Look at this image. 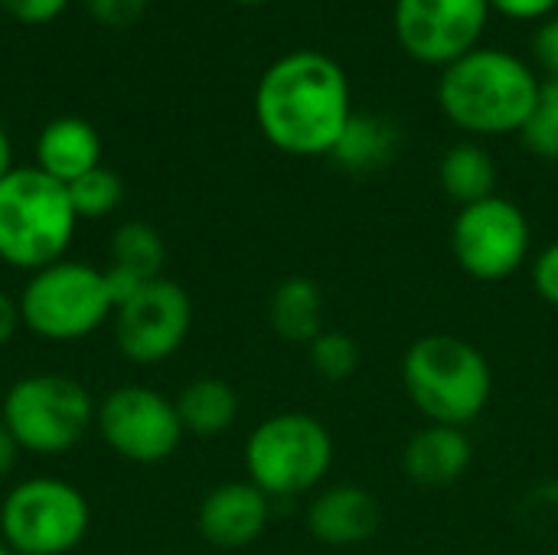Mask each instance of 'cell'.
Returning <instances> with one entry per match:
<instances>
[{
  "label": "cell",
  "mask_w": 558,
  "mask_h": 555,
  "mask_svg": "<svg viewBox=\"0 0 558 555\" xmlns=\"http://www.w3.org/2000/svg\"><path fill=\"white\" fill-rule=\"evenodd\" d=\"M350 105L343 65L324 52L298 49L275 59L255 88V121L265 141L294 157H324L340 141Z\"/></svg>",
  "instance_id": "cell-1"
},
{
  "label": "cell",
  "mask_w": 558,
  "mask_h": 555,
  "mask_svg": "<svg viewBox=\"0 0 558 555\" xmlns=\"http://www.w3.org/2000/svg\"><path fill=\"white\" fill-rule=\"evenodd\" d=\"M539 88L543 82L520 56L477 46L441 69L438 105L468 134H520L536 111Z\"/></svg>",
  "instance_id": "cell-2"
},
{
  "label": "cell",
  "mask_w": 558,
  "mask_h": 555,
  "mask_svg": "<svg viewBox=\"0 0 558 555\" xmlns=\"http://www.w3.org/2000/svg\"><path fill=\"white\" fill-rule=\"evenodd\" d=\"M402 389L432 425L468 429L494 396V373L471 340L425 334L402 357Z\"/></svg>",
  "instance_id": "cell-3"
},
{
  "label": "cell",
  "mask_w": 558,
  "mask_h": 555,
  "mask_svg": "<svg viewBox=\"0 0 558 555\" xmlns=\"http://www.w3.org/2000/svg\"><path fill=\"white\" fill-rule=\"evenodd\" d=\"M78 216L65 183L39 167H13L0 180V262L20 272H39L65 258Z\"/></svg>",
  "instance_id": "cell-4"
},
{
  "label": "cell",
  "mask_w": 558,
  "mask_h": 555,
  "mask_svg": "<svg viewBox=\"0 0 558 555\" xmlns=\"http://www.w3.org/2000/svg\"><path fill=\"white\" fill-rule=\"evenodd\" d=\"M333 464V435L311 412H278L245 442V474L271 500L311 494Z\"/></svg>",
  "instance_id": "cell-5"
},
{
  "label": "cell",
  "mask_w": 558,
  "mask_h": 555,
  "mask_svg": "<svg viewBox=\"0 0 558 555\" xmlns=\"http://www.w3.org/2000/svg\"><path fill=\"white\" fill-rule=\"evenodd\" d=\"M88 389L59 373H33L16 379L0 399V422L10 429L23 455H69L95 425Z\"/></svg>",
  "instance_id": "cell-6"
},
{
  "label": "cell",
  "mask_w": 558,
  "mask_h": 555,
  "mask_svg": "<svg viewBox=\"0 0 558 555\" xmlns=\"http://www.w3.org/2000/svg\"><path fill=\"white\" fill-rule=\"evenodd\" d=\"M16 304L23 327L49 343L92 337L105 321H111L105 272L75 258H59L33 272Z\"/></svg>",
  "instance_id": "cell-7"
},
{
  "label": "cell",
  "mask_w": 558,
  "mask_h": 555,
  "mask_svg": "<svg viewBox=\"0 0 558 555\" xmlns=\"http://www.w3.org/2000/svg\"><path fill=\"white\" fill-rule=\"evenodd\" d=\"M92 523L85 494L59 478H26L0 504V543L16 555L72 553Z\"/></svg>",
  "instance_id": "cell-8"
},
{
  "label": "cell",
  "mask_w": 558,
  "mask_h": 555,
  "mask_svg": "<svg viewBox=\"0 0 558 555\" xmlns=\"http://www.w3.org/2000/svg\"><path fill=\"white\" fill-rule=\"evenodd\" d=\"M533 245V229L526 213L504 196H487L481 203L461 206L451 222V252L464 275L474 281L513 278Z\"/></svg>",
  "instance_id": "cell-9"
},
{
  "label": "cell",
  "mask_w": 558,
  "mask_h": 555,
  "mask_svg": "<svg viewBox=\"0 0 558 555\" xmlns=\"http://www.w3.org/2000/svg\"><path fill=\"white\" fill-rule=\"evenodd\" d=\"M101 442L124 461L160 464L183 442V422L177 402L154 386L128 383L111 389L95 409Z\"/></svg>",
  "instance_id": "cell-10"
},
{
  "label": "cell",
  "mask_w": 558,
  "mask_h": 555,
  "mask_svg": "<svg viewBox=\"0 0 558 555\" xmlns=\"http://www.w3.org/2000/svg\"><path fill=\"white\" fill-rule=\"evenodd\" d=\"M193 327V304L183 285L170 278H150L131 301L114 307L111 330L124 360L154 366L170 360Z\"/></svg>",
  "instance_id": "cell-11"
},
{
  "label": "cell",
  "mask_w": 558,
  "mask_h": 555,
  "mask_svg": "<svg viewBox=\"0 0 558 555\" xmlns=\"http://www.w3.org/2000/svg\"><path fill=\"white\" fill-rule=\"evenodd\" d=\"M487 20V0H396L392 13L399 46L412 59L438 69L474 52Z\"/></svg>",
  "instance_id": "cell-12"
},
{
  "label": "cell",
  "mask_w": 558,
  "mask_h": 555,
  "mask_svg": "<svg viewBox=\"0 0 558 555\" xmlns=\"http://www.w3.org/2000/svg\"><path fill=\"white\" fill-rule=\"evenodd\" d=\"M271 520V497L252 481H226L213 487L196 514L199 536L216 550L252 546Z\"/></svg>",
  "instance_id": "cell-13"
},
{
  "label": "cell",
  "mask_w": 558,
  "mask_h": 555,
  "mask_svg": "<svg viewBox=\"0 0 558 555\" xmlns=\"http://www.w3.org/2000/svg\"><path fill=\"white\" fill-rule=\"evenodd\" d=\"M383 530V504L360 484H333L314 494L307 507V533L330 550L363 546Z\"/></svg>",
  "instance_id": "cell-14"
},
{
  "label": "cell",
  "mask_w": 558,
  "mask_h": 555,
  "mask_svg": "<svg viewBox=\"0 0 558 555\" xmlns=\"http://www.w3.org/2000/svg\"><path fill=\"white\" fill-rule=\"evenodd\" d=\"M474 461V445L468 429L451 425H425L402 448V471L415 487L441 491L458 484Z\"/></svg>",
  "instance_id": "cell-15"
},
{
  "label": "cell",
  "mask_w": 558,
  "mask_h": 555,
  "mask_svg": "<svg viewBox=\"0 0 558 555\" xmlns=\"http://www.w3.org/2000/svg\"><path fill=\"white\" fill-rule=\"evenodd\" d=\"M33 167L69 186L88 170L101 167V134L85 118H56L36 137Z\"/></svg>",
  "instance_id": "cell-16"
},
{
  "label": "cell",
  "mask_w": 558,
  "mask_h": 555,
  "mask_svg": "<svg viewBox=\"0 0 558 555\" xmlns=\"http://www.w3.org/2000/svg\"><path fill=\"white\" fill-rule=\"evenodd\" d=\"M402 150V131L392 118L353 111L330 157L350 173H373L389 167Z\"/></svg>",
  "instance_id": "cell-17"
},
{
  "label": "cell",
  "mask_w": 558,
  "mask_h": 555,
  "mask_svg": "<svg viewBox=\"0 0 558 555\" xmlns=\"http://www.w3.org/2000/svg\"><path fill=\"white\" fill-rule=\"evenodd\" d=\"M268 324L275 337L294 347H311L324 334V291L314 278H284L268 301Z\"/></svg>",
  "instance_id": "cell-18"
},
{
  "label": "cell",
  "mask_w": 558,
  "mask_h": 555,
  "mask_svg": "<svg viewBox=\"0 0 558 555\" xmlns=\"http://www.w3.org/2000/svg\"><path fill=\"white\" fill-rule=\"evenodd\" d=\"M173 402H177L183 432L199 435V438H213V435L229 432L235 415H239L235 389L216 376H203V379L186 383Z\"/></svg>",
  "instance_id": "cell-19"
},
{
  "label": "cell",
  "mask_w": 558,
  "mask_h": 555,
  "mask_svg": "<svg viewBox=\"0 0 558 555\" xmlns=\"http://www.w3.org/2000/svg\"><path fill=\"white\" fill-rule=\"evenodd\" d=\"M438 183L448 200H454L458 206H471L497 193V164L481 144L461 141L441 154Z\"/></svg>",
  "instance_id": "cell-20"
},
{
  "label": "cell",
  "mask_w": 558,
  "mask_h": 555,
  "mask_svg": "<svg viewBox=\"0 0 558 555\" xmlns=\"http://www.w3.org/2000/svg\"><path fill=\"white\" fill-rule=\"evenodd\" d=\"M167 262V245L160 232L147 222H124L111 236V265L128 268L141 278H160Z\"/></svg>",
  "instance_id": "cell-21"
},
{
  "label": "cell",
  "mask_w": 558,
  "mask_h": 555,
  "mask_svg": "<svg viewBox=\"0 0 558 555\" xmlns=\"http://www.w3.org/2000/svg\"><path fill=\"white\" fill-rule=\"evenodd\" d=\"M65 190H69V200H72L78 222L82 219H105L124 203V180L114 170H108L105 164L88 170L85 177H78Z\"/></svg>",
  "instance_id": "cell-22"
},
{
  "label": "cell",
  "mask_w": 558,
  "mask_h": 555,
  "mask_svg": "<svg viewBox=\"0 0 558 555\" xmlns=\"http://www.w3.org/2000/svg\"><path fill=\"white\" fill-rule=\"evenodd\" d=\"M307 360L314 373L327 383H347L360 370V347L350 334L343 330H324L311 347Z\"/></svg>",
  "instance_id": "cell-23"
},
{
  "label": "cell",
  "mask_w": 558,
  "mask_h": 555,
  "mask_svg": "<svg viewBox=\"0 0 558 555\" xmlns=\"http://www.w3.org/2000/svg\"><path fill=\"white\" fill-rule=\"evenodd\" d=\"M520 141L530 154H536L543 160H558V79L543 82L536 111L523 124Z\"/></svg>",
  "instance_id": "cell-24"
},
{
  "label": "cell",
  "mask_w": 558,
  "mask_h": 555,
  "mask_svg": "<svg viewBox=\"0 0 558 555\" xmlns=\"http://www.w3.org/2000/svg\"><path fill=\"white\" fill-rule=\"evenodd\" d=\"M65 7H69V0H0V13L13 16L23 26L52 23Z\"/></svg>",
  "instance_id": "cell-25"
},
{
  "label": "cell",
  "mask_w": 558,
  "mask_h": 555,
  "mask_svg": "<svg viewBox=\"0 0 558 555\" xmlns=\"http://www.w3.org/2000/svg\"><path fill=\"white\" fill-rule=\"evenodd\" d=\"M92 20L105 26H131L137 16H144L147 0H82Z\"/></svg>",
  "instance_id": "cell-26"
},
{
  "label": "cell",
  "mask_w": 558,
  "mask_h": 555,
  "mask_svg": "<svg viewBox=\"0 0 558 555\" xmlns=\"http://www.w3.org/2000/svg\"><path fill=\"white\" fill-rule=\"evenodd\" d=\"M533 288H536V294H539L546 304L558 307V239L556 242H549V245L536 255V262H533Z\"/></svg>",
  "instance_id": "cell-27"
},
{
  "label": "cell",
  "mask_w": 558,
  "mask_h": 555,
  "mask_svg": "<svg viewBox=\"0 0 558 555\" xmlns=\"http://www.w3.org/2000/svg\"><path fill=\"white\" fill-rule=\"evenodd\" d=\"M533 52H536V62L546 69V75L558 79V16L543 20V26L533 36Z\"/></svg>",
  "instance_id": "cell-28"
},
{
  "label": "cell",
  "mask_w": 558,
  "mask_h": 555,
  "mask_svg": "<svg viewBox=\"0 0 558 555\" xmlns=\"http://www.w3.org/2000/svg\"><path fill=\"white\" fill-rule=\"evenodd\" d=\"M490 10L510 16V20H539V16H553L558 0H487Z\"/></svg>",
  "instance_id": "cell-29"
},
{
  "label": "cell",
  "mask_w": 558,
  "mask_h": 555,
  "mask_svg": "<svg viewBox=\"0 0 558 555\" xmlns=\"http://www.w3.org/2000/svg\"><path fill=\"white\" fill-rule=\"evenodd\" d=\"M20 327H23V321H20V304H16V298H10V294L0 291V350L16 337Z\"/></svg>",
  "instance_id": "cell-30"
},
{
  "label": "cell",
  "mask_w": 558,
  "mask_h": 555,
  "mask_svg": "<svg viewBox=\"0 0 558 555\" xmlns=\"http://www.w3.org/2000/svg\"><path fill=\"white\" fill-rule=\"evenodd\" d=\"M20 455H23V448L16 445V438L10 435V429L0 422V481H7L16 471Z\"/></svg>",
  "instance_id": "cell-31"
},
{
  "label": "cell",
  "mask_w": 558,
  "mask_h": 555,
  "mask_svg": "<svg viewBox=\"0 0 558 555\" xmlns=\"http://www.w3.org/2000/svg\"><path fill=\"white\" fill-rule=\"evenodd\" d=\"M13 170V144L7 137V131L0 128V180Z\"/></svg>",
  "instance_id": "cell-32"
},
{
  "label": "cell",
  "mask_w": 558,
  "mask_h": 555,
  "mask_svg": "<svg viewBox=\"0 0 558 555\" xmlns=\"http://www.w3.org/2000/svg\"><path fill=\"white\" fill-rule=\"evenodd\" d=\"M235 3H245V7H258V3H268V0H235Z\"/></svg>",
  "instance_id": "cell-33"
},
{
  "label": "cell",
  "mask_w": 558,
  "mask_h": 555,
  "mask_svg": "<svg viewBox=\"0 0 558 555\" xmlns=\"http://www.w3.org/2000/svg\"><path fill=\"white\" fill-rule=\"evenodd\" d=\"M0 555H16V553H13V550H10L7 543H0Z\"/></svg>",
  "instance_id": "cell-34"
},
{
  "label": "cell",
  "mask_w": 558,
  "mask_h": 555,
  "mask_svg": "<svg viewBox=\"0 0 558 555\" xmlns=\"http://www.w3.org/2000/svg\"><path fill=\"white\" fill-rule=\"evenodd\" d=\"M556 555H558V553H556Z\"/></svg>",
  "instance_id": "cell-35"
}]
</instances>
